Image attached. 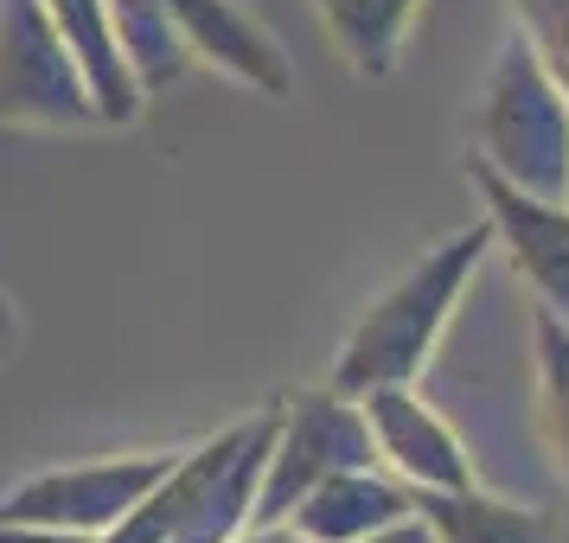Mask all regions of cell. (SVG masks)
Wrapping results in <instances>:
<instances>
[{
	"mask_svg": "<svg viewBox=\"0 0 569 543\" xmlns=\"http://www.w3.org/2000/svg\"><path fill=\"white\" fill-rule=\"evenodd\" d=\"M416 512L429 517V531L441 543H557L550 517L512 499H492L480 486L455 492H416Z\"/></svg>",
	"mask_w": 569,
	"mask_h": 543,
	"instance_id": "obj_11",
	"label": "cell"
},
{
	"mask_svg": "<svg viewBox=\"0 0 569 543\" xmlns=\"http://www.w3.org/2000/svg\"><path fill=\"white\" fill-rule=\"evenodd\" d=\"M467 180L487 199V224L506 243L518 282L538 294L543 313L569 320V199H531L499 173H487L480 160H467Z\"/></svg>",
	"mask_w": 569,
	"mask_h": 543,
	"instance_id": "obj_7",
	"label": "cell"
},
{
	"mask_svg": "<svg viewBox=\"0 0 569 543\" xmlns=\"http://www.w3.org/2000/svg\"><path fill=\"white\" fill-rule=\"evenodd\" d=\"M313 7H320V20L333 32L339 58L359 78H390V64L403 52V32H410L422 0H313Z\"/></svg>",
	"mask_w": 569,
	"mask_h": 543,
	"instance_id": "obj_12",
	"label": "cell"
},
{
	"mask_svg": "<svg viewBox=\"0 0 569 543\" xmlns=\"http://www.w3.org/2000/svg\"><path fill=\"white\" fill-rule=\"evenodd\" d=\"M403 512H416V492L403 480H390L385 466H346V473H327L288 512V524L308 543H359L371 531L397 524Z\"/></svg>",
	"mask_w": 569,
	"mask_h": 543,
	"instance_id": "obj_9",
	"label": "cell"
},
{
	"mask_svg": "<svg viewBox=\"0 0 569 543\" xmlns=\"http://www.w3.org/2000/svg\"><path fill=\"white\" fill-rule=\"evenodd\" d=\"M39 7L52 13L58 39L78 58L97 122H134L148 97H141V83H134L129 58L116 46V32H109V0H39Z\"/></svg>",
	"mask_w": 569,
	"mask_h": 543,
	"instance_id": "obj_10",
	"label": "cell"
},
{
	"mask_svg": "<svg viewBox=\"0 0 569 543\" xmlns=\"http://www.w3.org/2000/svg\"><path fill=\"white\" fill-rule=\"evenodd\" d=\"M109 32H116V46L129 58L134 83H141V97H154L167 83L186 71V39L173 32V20L160 13V0H109Z\"/></svg>",
	"mask_w": 569,
	"mask_h": 543,
	"instance_id": "obj_13",
	"label": "cell"
},
{
	"mask_svg": "<svg viewBox=\"0 0 569 543\" xmlns=\"http://www.w3.org/2000/svg\"><path fill=\"white\" fill-rule=\"evenodd\" d=\"M7 339H13V308L0 301V345H7Z\"/></svg>",
	"mask_w": 569,
	"mask_h": 543,
	"instance_id": "obj_19",
	"label": "cell"
},
{
	"mask_svg": "<svg viewBox=\"0 0 569 543\" xmlns=\"http://www.w3.org/2000/svg\"><path fill=\"white\" fill-rule=\"evenodd\" d=\"M473 160L531 199H569V97L518 27L506 32L480 83V154Z\"/></svg>",
	"mask_w": 569,
	"mask_h": 543,
	"instance_id": "obj_2",
	"label": "cell"
},
{
	"mask_svg": "<svg viewBox=\"0 0 569 543\" xmlns=\"http://www.w3.org/2000/svg\"><path fill=\"white\" fill-rule=\"evenodd\" d=\"M378 466L390 480H403L410 492H455L473 486V454L467 441L448 429V415L422 396L416 384H378L359 396Z\"/></svg>",
	"mask_w": 569,
	"mask_h": 543,
	"instance_id": "obj_6",
	"label": "cell"
},
{
	"mask_svg": "<svg viewBox=\"0 0 569 543\" xmlns=\"http://www.w3.org/2000/svg\"><path fill=\"white\" fill-rule=\"evenodd\" d=\"M359 543H441V537L429 531L422 512H403L397 524H385V531H371V537H359Z\"/></svg>",
	"mask_w": 569,
	"mask_h": 543,
	"instance_id": "obj_17",
	"label": "cell"
},
{
	"mask_svg": "<svg viewBox=\"0 0 569 543\" xmlns=\"http://www.w3.org/2000/svg\"><path fill=\"white\" fill-rule=\"evenodd\" d=\"M0 122H97L78 58L39 0H0Z\"/></svg>",
	"mask_w": 569,
	"mask_h": 543,
	"instance_id": "obj_5",
	"label": "cell"
},
{
	"mask_svg": "<svg viewBox=\"0 0 569 543\" xmlns=\"http://www.w3.org/2000/svg\"><path fill=\"white\" fill-rule=\"evenodd\" d=\"M512 13H518V32L538 46L543 71L569 97V0H512Z\"/></svg>",
	"mask_w": 569,
	"mask_h": 543,
	"instance_id": "obj_15",
	"label": "cell"
},
{
	"mask_svg": "<svg viewBox=\"0 0 569 543\" xmlns=\"http://www.w3.org/2000/svg\"><path fill=\"white\" fill-rule=\"evenodd\" d=\"M531 359H538V415H543V435H550V454L569 480V320L557 313H531Z\"/></svg>",
	"mask_w": 569,
	"mask_h": 543,
	"instance_id": "obj_14",
	"label": "cell"
},
{
	"mask_svg": "<svg viewBox=\"0 0 569 543\" xmlns=\"http://www.w3.org/2000/svg\"><path fill=\"white\" fill-rule=\"evenodd\" d=\"M0 543H90V537L52 531V524H27V517H0Z\"/></svg>",
	"mask_w": 569,
	"mask_h": 543,
	"instance_id": "obj_16",
	"label": "cell"
},
{
	"mask_svg": "<svg viewBox=\"0 0 569 543\" xmlns=\"http://www.w3.org/2000/svg\"><path fill=\"white\" fill-rule=\"evenodd\" d=\"M180 454H116V461H78V466H46L0 499V517H27V524H52V531H78V537H103L109 524L148 499L167 480V466Z\"/></svg>",
	"mask_w": 569,
	"mask_h": 543,
	"instance_id": "obj_4",
	"label": "cell"
},
{
	"mask_svg": "<svg viewBox=\"0 0 569 543\" xmlns=\"http://www.w3.org/2000/svg\"><path fill=\"white\" fill-rule=\"evenodd\" d=\"M487 243H492V224L480 218V224L455 231L448 243L422 250V262H416L410 275L390 294H378L365 308V320L346 333V345H339V359H333V390L365 396V390H378V384H422V371L436 364L441 333H448V320L461 308V294L480 275Z\"/></svg>",
	"mask_w": 569,
	"mask_h": 543,
	"instance_id": "obj_1",
	"label": "cell"
},
{
	"mask_svg": "<svg viewBox=\"0 0 569 543\" xmlns=\"http://www.w3.org/2000/svg\"><path fill=\"white\" fill-rule=\"evenodd\" d=\"M231 543H308V537H301L288 517H269V524H243Z\"/></svg>",
	"mask_w": 569,
	"mask_h": 543,
	"instance_id": "obj_18",
	"label": "cell"
},
{
	"mask_svg": "<svg viewBox=\"0 0 569 543\" xmlns=\"http://www.w3.org/2000/svg\"><path fill=\"white\" fill-rule=\"evenodd\" d=\"M346 466H378L359 396H346L333 384L282 396L276 403V435H269V454H262V473H257L250 524L288 517L327 473H346Z\"/></svg>",
	"mask_w": 569,
	"mask_h": 543,
	"instance_id": "obj_3",
	"label": "cell"
},
{
	"mask_svg": "<svg viewBox=\"0 0 569 543\" xmlns=\"http://www.w3.org/2000/svg\"><path fill=\"white\" fill-rule=\"evenodd\" d=\"M160 13L173 20L186 52L218 64V71H231L237 83H250L262 97H288L295 90V64L237 0H160Z\"/></svg>",
	"mask_w": 569,
	"mask_h": 543,
	"instance_id": "obj_8",
	"label": "cell"
}]
</instances>
